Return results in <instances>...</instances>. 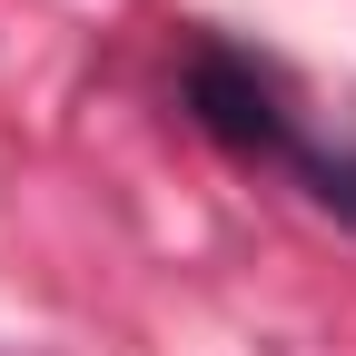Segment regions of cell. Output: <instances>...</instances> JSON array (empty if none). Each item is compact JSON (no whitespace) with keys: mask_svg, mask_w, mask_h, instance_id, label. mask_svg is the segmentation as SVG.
I'll return each instance as SVG.
<instances>
[{"mask_svg":"<svg viewBox=\"0 0 356 356\" xmlns=\"http://www.w3.org/2000/svg\"><path fill=\"white\" fill-rule=\"evenodd\" d=\"M188 119L208 129L218 149H238V159H297V109H287V89H277V70H257L248 50H228V40H208V50H188Z\"/></svg>","mask_w":356,"mask_h":356,"instance_id":"1","label":"cell"},{"mask_svg":"<svg viewBox=\"0 0 356 356\" xmlns=\"http://www.w3.org/2000/svg\"><path fill=\"white\" fill-rule=\"evenodd\" d=\"M297 178H307V198H317L327 218H346L356 228V149H327V139H297V159H287Z\"/></svg>","mask_w":356,"mask_h":356,"instance_id":"2","label":"cell"}]
</instances>
